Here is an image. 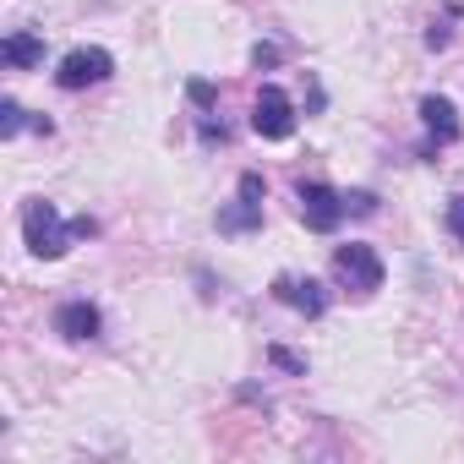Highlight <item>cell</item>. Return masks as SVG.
<instances>
[{
    "label": "cell",
    "instance_id": "1",
    "mask_svg": "<svg viewBox=\"0 0 464 464\" xmlns=\"http://www.w3.org/2000/svg\"><path fill=\"white\" fill-rule=\"evenodd\" d=\"M23 241H28V252L34 257H44V263H55V257H66V246L77 241L72 236V224H61V213H55V202H28L23 208Z\"/></svg>",
    "mask_w": 464,
    "mask_h": 464
},
{
    "label": "cell",
    "instance_id": "2",
    "mask_svg": "<svg viewBox=\"0 0 464 464\" xmlns=\"http://www.w3.org/2000/svg\"><path fill=\"white\" fill-rule=\"evenodd\" d=\"M334 279L344 290H355V295H372V290H382V257L372 246H361V241L334 246Z\"/></svg>",
    "mask_w": 464,
    "mask_h": 464
},
{
    "label": "cell",
    "instance_id": "3",
    "mask_svg": "<svg viewBox=\"0 0 464 464\" xmlns=\"http://www.w3.org/2000/svg\"><path fill=\"white\" fill-rule=\"evenodd\" d=\"M252 131H257L263 142H290V137H295V104H290L285 88L263 82V93H257V104H252Z\"/></svg>",
    "mask_w": 464,
    "mask_h": 464
},
{
    "label": "cell",
    "instance_id": "4",
    "mask_svg": "<svg viewBox=\"0 0 464 464\" xmlns=\"http://www.w3.org/2000/svg\"><path fill=\"white\" fill-rule=\"evenodd\" d=\"M295 197H301V224L312 229V236H334V229L344 224V197H339L334 186H323V180H301Z\"/></svg>",
    "mask_w": 464,
    "mask_h": 464
},
{
    "label": "cell",
    "instance_id": "5",
    "mask_svg": "<svg viewBox=\"0 0 464 464\" xmlns=\"http://www.w3.org/2000/svg\"><path fill=\"white\" fill-rule=\"evenodd\" d=\"M110 72H115V55H110V50H99V44H77V50L61 61L55 82H61L66 93H82V88H93V82H110Z\"/></svg>",
    "mask_w": 464,
    "mask_h": 464
},
{
    "label": "cell",
    "instance_id": "6",
    "mask_svg": "<svg viewBox=\"0 0 464 464\" xmlns=\"http://www.w3.org/2000/svg\"><path fill=\"white\" fill-rule=\"evenodd\" d=\"M274 301L295 306L301 317H323V312H328V290H323L317 279H301V274H279V279H274Z\"/></svg>",
    "mask_w": 464,
    "mask_h": 464
},
{
    "label": "cell",
    "instance_id": "7",
    "mask_svg": "<svg viewBox=\"0 0 464 464\" xmlns=\"http://www.w3.org/2000/svg\"><path fill=\"white\" fill-rule=\"evenodd\" d=\"M99 328H104V317H99V306H93V301H66V306L55 312V334H66L72 344L99 339Z\"/></svg>",
    "mask_w": 464,
    "mask_h": 464
},
{
    "label": "cell",
    "instance_id": "8",
    "mask_svg": "<svg viewBox=\"0 0 464 464\" xmlns=\"http://www.w3.org/2000/svg\"><path fill=\"white\" fill-rule=\"evenodd\" d=\"M420 121H426V131H431V142H459V110H453V99H442V93H426L420 99Z\"/></svg>",
    "mask_w": 464,
    "mask_h": 464
},
{
    "label": "cell",
    "instance_id": "9",
    "mask_svg": "<svg viewBox=\"0 0 464 464\" xmlns=\"http://www.w3.org/2000/svg\"><path fill=\"white\" fill-rule=\"evenodd\" d=\"M0 61H6L12 72H34V66H44V39L39 34H6Z\"/></svg>",
    "mask_w": 464,
    "mask_h": 464
},
{
    "label": "cell",
    "instance_id": "10",
    "mask_svg": "<svg viewBox=\"0 0 464 464\" xmlns=\"http://www.w3.org/2000/svg\"><path fill=\"white\" fill-rule=\"evenodd\" d=\"M218 229L224 236H246V229H263V208L257 202H236V208H218Z\"/></svg>",
    "mask_w": 464,
    "mask_h": 464
},
{
    "label": "cell",
    "instance_id": "11",
    "mask_svg": "<svg viewBox=\"0 0 464 464\" xmlns=\"http://www.w3.org/2000/svg\"><path fill=\"white\" fill-rule=\"evenodd\" d=\"M28 126V115H23V104L17 99H0V137H17Z\"/></svg>",
    "mask_w": 464,
    "mask_h": 464
},
{
    "label": "cell",
    "instance_id": "12",
    "mask_svg": "<svg viewBox=\"0 0 464 464\" xmlns=\"http://www.w3.org/2000/svg\"><path fill=\"white\" fill-rule=\"evenodd\" d=\"M268 361H274L279 372H290V377H306V361H301L295 350H285V344H274V350H268Z\"/></svg>",
    "mask_w": 464,
    "mask_h": 464
},
{
    "label": "cell",
    "instance_id": "13",
    "mask_svg": "<svg viewBox=\"0 0 464 464\" xmlns=\"http://www.w3.org/2000/svg\"><path fill=\"white\" fill-rule=\"evenodd\" d=\"M197 137H202L208 148H224V142H229V126H224V121H208V115H202V121H197Z\"/></svg>",
    "mask_w": 464,
    "mask_h": 464
},
{
    "label": "cell",
    "instance_id": "14",
    "mask_svg": "<svg viewBox=\"0 0 464 464\" xmlns=\"http://www.w3.org/2000/svg\"><path fill=\"white\" fill-rule=\"evenodd\" d=\"M344 213L372 218V213H377V191H350V197H344Z\"/></svg>",
    "mask_w": 464,
    "mask_h": 464
},
{
    "label": "cell",
    "instance_id": "15",
    "mask_svg": "<svg viewBox=\"0 0 464 464\" xmlns=\"http://www.w3.org/2000/svg\"><path fill=\"white\" fill-rule=\"evenodd\" d=\"M186 99H191V104H197V110H213V99H218V88H213V82H202V77H197V82H186Z\"/></svg>",
    "mask_w": 464,
    "mask_h": 464
},
{
    "label": "cell",
    "instance_id": "16",
    "mask_svg": "<svg viewBox=\"0 0 464 464\" xmlns=\"http://www.w3.org/2000/svg\"><path fill=\"white\" fill-rule=\"evenodd\" d=\"M241 197H246V202H257V208H263V197H268V180H263V175H257V169H246V175H241Z\"/></svg>",
    "mask_w": 464,
    "mask_h": 464
},
{
    "label": "cell",
    "instance_id": "17",
    "mask_svg": "<svg viewBox=\"0 0 464 464\" xmlns=\"http://www.w3.org/2000/svg\"><path fill=\"white\" fill-rule=\"evenodd\" d=\"M442 224H448V236H453V241H464V197H453V202H448Z\"/></svg>",
    "mask_w": 464,
    "mask_h": 464
},
{
    "label": "cell",
    "instance_id": "18",
    "mask_svg": "<svg viewBox=\"0 0 464 464\" xmlns=\"http://www.w3.org/2000/svg\"><path fill=\"white\" fill-rule=\"evenodd\" d=\"M252 66H279V44H257L252 50Z\"/></svg>",
    "mask_w": 464,
    "mask_h": 464
},
{
    "label": "cell",
    "instance_id": "19",
    "mask_svg": "<svg viewBox=\"0 0 464 464\" xmlns=\"http://www.w3.org/2000/svg\"><path fill=\"white\" fill-rule=\"evenodd\" d=\"M72 236H77V241H88V236H99V224L82 213V218H72Z\"/></svg>",
    "mask_w": 464,
    "mask_h": 464
}]
</instances>
